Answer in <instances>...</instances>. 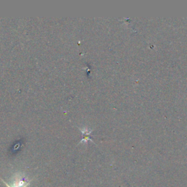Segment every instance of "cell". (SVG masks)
Wrapping results in <instances>:
<instances>
[{"label": "cell", "mask_w": 187, "mask_h": 187, "mask_svg": "<svg viewBox=\"0 0 187 187\" xmlns=\"http://www.w3.org/2000/svg\"><path fill=\"white\" fill-rule=\"evenodd\" d=\"M1 180L4 182V184H5L7 187H28V186L30 185L29 182L27 181L23 177H18V178L15 179V181L12 182V185H10L7 183H6V182L4 181L1 178Z\"/></svg>", "instance_id": "1"}]
</instances>
